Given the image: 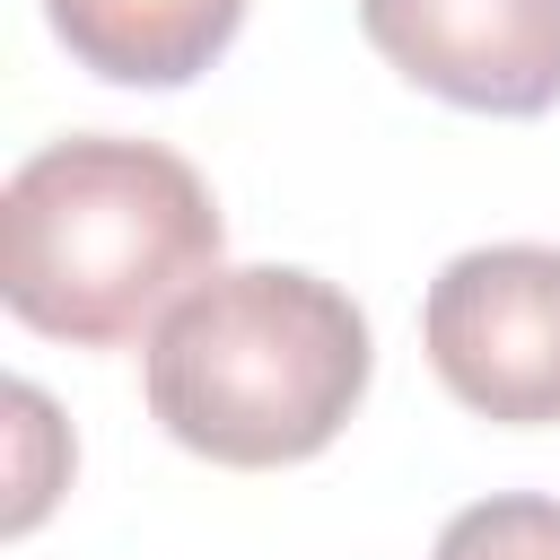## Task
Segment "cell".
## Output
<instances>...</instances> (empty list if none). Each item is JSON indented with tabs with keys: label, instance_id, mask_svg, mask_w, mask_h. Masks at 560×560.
Wrapping results in <instances>:
<instances>
[{
	"label": "cell",
	"instance_id": "obj_1",
	"mask_svg": "<svg viewBox=\"0 0 560 560\" xmlns=\"http://www.w3.org/2000/svg\"><path fill=\"white\" fill-rule=\"evenodd\" d=\"M219 201L158 140H52L0 192V298L26 332L114 350L219 271Z\"/></svg>",
	"mask_w": 560,
	"mask_h": 560
},
{
	"label": "cell",
	"instance_id": "obj_2",
	"mask_svg": "<svg viewBox=\"0 0 560 560\" xmlns=\"http://www.w3.org/2000/svg\"><path fill=\"white\" fill-rule=\"evenodd\" d=\"M368 368L376 350L350 289L298 262H245L210 271L149 332L140 385L175 446L236 472H271L341 438V420L368 394Z\"/></svg>",
	"mask_w": 560,
	"mask_h": 560
},
{
	"label": "cell",
	"instance_id": "obj_3",
	"mask_svg": "<svg viewBox=\"0 0 560 560\" xmlns=\"http://www.w3.org/2000/svg\"><path fill=\"white\" fill-rule=\"evenodd\" d=\"M420 341L438 385L508 429L560 420V245H472L429 280Z\"/></svg>",
	"mask_w": 560,
	"mask_h": 560
},
{
	"label": "cell",
	"instance_id": "obj_4",
	"mask_svg": "<svg viewBox=\"0 0 560 560\" xmlns=\"http://www.w3.org/2000/svg\"><path fill=\"white\" fill-rule=\"evenodd\" d=\"M368 44L464 114L560 105V0H359Z\"/></svg>",
	"mask_w": 560,
	"mask_h": 560
},
{
	"label": "cell",
	"instance_id": "obj_5",
	"mask_svg": "<svg viewBox=\"0 0 560 560\" xmlns=\"http://www.w3.org/2000/svg\"><path fill=\"white\" fill-rule=\"evenodd\" d=\"M44 18L79 70L114 88H184L236 44L245 0H44Z\"/></svg>",
	"mask_w": 560,
	"mask_h": 560
},
{
	"label": "cell",
	"instance_id": "obj_6",
	"mask_svg": "<svg viewBox=\"0 0 560 560\" xmlns=\"http://www.w3.org/2000/svg\"><path fill=\"white\" fill-rule=\"evenodd\" d=\"M429 560H560V499L534 490H499L446 516Z\"/></svg>",
	"mask_w": 560,
	"mask_h": 560
},
{
	"label": "cell",
	"instance_id": "obj_7",
	"mask_svg": "<svg viewBox=\"0 0 560 560\" xmlns=\"http://www.w3.org/2000/svg\"><path fill=\"white\" fill-rule=\"evenodd\" d=\"M9 411H18V438H26V472H18V499H9V534H26V525L44 516V499H52V481H44V464H35V438H52V402H44L35 385H9Z\"/></svg>",
	"mask_w": 560,
	"mask_h": 560
}]
</instances>
